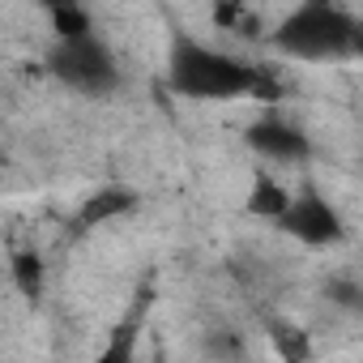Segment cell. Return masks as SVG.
<instances>
[{
    "label": "cell",
    "instance_id": "6da1fadb",
    "mask_svg": "<svg viewBox=\"0 0 363 363\" xmlns=\"http://www.w3.org/2000/svg\"><path fill=\"white\" fill-rule=\"evenodd\" d=\"M171 86L189 99H235L248 90H261V73L248 69L235 56H223L214 48H201L193 39H175L171 52Z\"/></svg>",
    "mask_w": 363,
    "mask_h": 363
},
{
    "label": "cell",
    "instance_id": "7a4b0ae2",
    "mask_svg": "<svg viewBox=\"0 0 363 363\" xmlns=\"http://www.w3.org/2000/svg\"><path fill=\"white\" fill-rule=\"evenodd\" d=\"M278 43L295 56H346V52H363V26L342 9L312 5L282 26Z\"/></svg>",
    "mask_w": 363,
    "mask_h": 363
},
{
    "label": "cell",
    "instance_id": "3957f363",
    "mask_svg": "<svg viewBox=\"0 0 363 363\" xmlns=\"http://www.w3.org/2000/svg\"><path fill=\"white\" fill-rule=\"evenodd\" d=\"M52 69H56L60 82H69L73 90H86V94H103V90L116 86V60L94 35L60 39L56 52H52Z\"/></svg>",
    "mask_w": 363,
    "mask_h": 363
},
{
    "label": "cell",
    "instance_id": "277c9868",
    "mask_svg": "<svg viewBox=\"0 0 363 363\" xmlns=\"http://www.w3.org/2000/svg\"><path fill=\"white\" fill-rule=\"evenodd\" d=\"M278 223H282L286 231H295L299 240H308V244H329V240H337V231H342L337 214H333L316 193H303L299 201H291Z\"/></svg>",
    "mask_w": 363,
    "mask_h": 363
},
{
    "label": "cell",
    "instance_id": "5b68a950",
    "mask_svg": "<svg viewBox=\"0 0 363 363\" xmlns=\"http://www.w3.org/2000/svg\"><path fill=\"white\" fill-rule=\"evenodd\" d=\"M252 145L265 150V154H274V158H303V154H308V141H303L295 128L278 124V120L257 124V128H252Z\"/></svg>",
    "mask_w": 363,
    "mask_h": 363
},
{
    "label": "cell",
    "instance_id": "8992f818",
    "mask_svg": "<svg viewBox=\"0 0 363 363\" xmlns=\"http://www.w3.org/2000/svg\"><path fill=\"white\" fill-rule=\"evenodd\" d=\"M124 201H128V197H116V193H107V197H94V201H90V210H86V223H94V218H107V214L124 210Z\"/></svg>",
    "mask_w": 363,
    "mask_h": 363
},
{
    "label": "cell",
    "instance_id": "52a82bcc",
    "mask_svg": "<svg viewBox=\"0 0 363 363\" xmlns=\"http://www.w3.org/2000/svg\"><path fill=\"white\" fill-rule=\"evenodd\" d=\"M18 278H22V286L26 291H35V282H39V257H18Z\"/></svg>",
    "mask_w": 363,
    "mask_h": 363
}]
</instances>
